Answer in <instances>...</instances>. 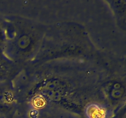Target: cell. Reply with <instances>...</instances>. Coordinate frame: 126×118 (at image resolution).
<instances>
[{"mask_svg":"<svg viewBox=\"0 0 126 118\" xmlns=\"http://www.w3.org/2000/svg\"><path fill=\"white\" fill-rule=\"evenodd\" d=\"M124 93V88L120 82H115L111 85L108 91V95L110 99L118 100L122 98Z\"/></svg>","mask_w":126,"mask_h":118,"instance_id":"2","label":"cell"},{"mask_svg":"<svg viewBox=\"0 0 126 118\" xmlns=\"http://www.w3.org/2000/svg\"><path fill=\"white\" fill-rule=\"evenodd\" d=\"M86 114L87 118H108L107 109L96 104L89 106L86 109Z\"/></svg>","mask_w":126,"mask_h":118,"instance_id":"1","label":"cell"}]
</instances>
